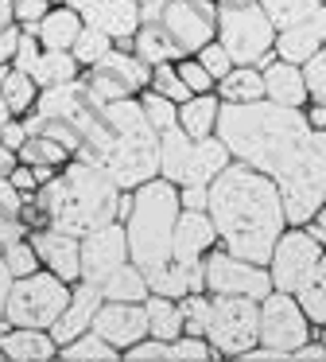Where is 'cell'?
Returning <instances> with one entry per match:
<instances>
[{
    "label": "cell",
    "instance_id": "cell-26",
    "mask_svg": "<svg viewBox=\"0 0 326 362\" xmlns=\"http://www.w3.org/2000/svg\"><path fill=\"white\" fill-rule=\"evenodd\" d=\"M132 55L144 59L147 66H167V63H179V59H186L183 51H179V43L171 40L167 32H163L159 24H144L136 32V40H132Z\"/></svg>",
    "mask_w": 326,
    "mask_h": 362
},
{
    "label": "cell",
    "instance_id": "cell-5",
    "mask_svg": "<svg viewBox=\"0 0 326 362\" xmlns=\"http://www.w3.org/2000/svg\"><path fill=\"white\" fill-rule=\"evenodd\" d=\"M183 203H179V187L167 180H152L140 191H132V206L124 230H128V257L144 276L159 273L175 261V226Z\"/></svg>",
    "mask_w": 326,
    "mask_h": 362
},
{
    "label": "cell",
    "instance_id": "cell-17",
    "mask_svg": "<svg viewBox=\"0 0 326 362\" xmlns=\"http://www.w3.org/2000/svg\"><path fill=\"white\" fill-rule=\"evenodd\" d=\"M28 242L35 245V253L47 265V273H54L66 284L82 281V238H70V234H62V230L47 226V230H35Z\"/></svg>",
    "mask_w": 326,
    "mask_h": 362
},
{
    "label": "cell",
    "instance_id": "cell-45",
    "mask_svg": "<svg viewBox=\"0 0 326 362\" xmlns=\"http://www.w3.org/2000/svg\"><path fill=\"white\" fill-rule=\"evenodd\" d=\"M179 308H183V323H186V335H191V339L206 335V315H210V300H202V296H183V300H179Z\"/></svg>",
    "mask_w": 326,
    "mask_h": 362
},
{
    "label": "cell",
    "instance_id": "cell-16",
    "mask_svg": "<svg viewBox=\"0 0 326 362\" xmlns=\"http://www.w3.org/2000/svg\"><path fill=\"white\" fill-rule=\"evenodd\" d=\"M82 24L85 28H97L101 35H109L113 43H128L136 40V32L144 28V16H140V4L136 0H90L82 8Z\"/></svg>",
    "mask_w": 326,
    "mask_h": 362
},
{
    "label": "cell",
    "instance_id": "cell-47",
    "mask_svg": "<svg viewBox=\"0 0 326 362\" xmlns=\"http://www.w3.org/2000/svg\"><path fill=\"white\" fill-rule=\"evenodd\" d=\"M210 358H214V346H210L206 339L183 335V339L171 343V362H210Z\"/></svg>",
    "mask_w": 326,
    "mask_h": 362
},
{
    "label": "cell",
    "instance_id": "cell-50",
    "mask_svg": "<svg viewBox=\"0 0 326 362\" xmlns=\"http://www.w3.org/2000/svg\"><path fill=\"white\" fill-rule=\"evenodd\" d=\"M23 141H28V125H23L20 117H16V121H8V125L0 129V144H4V148L20 152V148H23Z\"/></svg>",
    "mask_w": 326,
    "mask_h": 362
},
{
    "label": "cell",
    "instance_id": "cell-23",
    "mask_svg": "<svg viewBox=\"0 0 326 362\" xmlns=\"http://www.w3.org/2000/svg\"><path fill=\"white\" fill-rule=\"evenodd\" d=\"M0 354L8 362H51L59 354L51 331H28V327H8L0 331Z\"/></svg>",
    "mask_w": 326,
    "mask_h": 362
},
{
    "label": "cell",
    "instance_id": "cell-28",
    "mask_svg": "<svg viewBox=\"0 0 326 362\" xmlns=\"http://www.w3.org/2000/svg\"><path fill=\"white\" fill-rule=\"evenodd\" d=\"M31 78L39 90H54V86H70V82L82 78V63H78L70 51H43L39 63L31 66Z\"/></svg>",
    "mask_w": 326,
    "mask_h": 362
},
{
    "label": "cell",
    "instance_id": "cell-59",
    "mask_svg": "<svg viewBox=\"0 0 326 362\" xmlns=\"http://www.w3.org/2000/svg\"><path fill=\"white\" fill-rule=\"evenodd\" d=\"M12 74V66H0V86H4V78Z\"/></svg>",
    "mask_w": 326,
    "mask_h": 362
},
{
    "label": "cell",
    "instance_id": "cell-48",
    "mask_svg": "<svg viewBox=\"0 0 326 362\" xmlns=\"http://www.w3.org/2000/svg\"><path fill=\"white\" fill-rule=\"evenodd\" d=\"M39 55H43V43H39V35H35V32H23V35H20V47H16L12 66H16V71H23V74H31V66L39 63Z\"/></svg>",
    "mask_w": 326,
    "mask_h": 362
},
{
    "label": "cell",
    "instance_id": "cell-3",
    "mask_svg": "<svg viewBox=\"0 0 326 362\" xmlns=\"http://www.w3.org/2000/svg\"><path fill=\"white\" fill-rule=\"evenodd\" d=\"M206 214L233 257L264 269L276 253V242L287 234L284 195H279L276 180L253 172L248 164H237V160L210 183Z\"/></svg>",
    "mask_w": 326,
    "mask_h": 362
},
{
    "label": "cell",
    "instance_id": "cell-19",
    "mask_svg": "<svg viewBox=\"0 0 326 362\" xmlns=\"http://www.w3.org/2000/svg\"><path fill=\"white\" fill-rule=\"evenodd\" d=\"M217 242V230L210 222L206 211H183L179 214V226H175V261L183 265H202V261L214 253Z\"/></svg>",
    "mask_w": 326,
    "mask_h": 362
},
{
    "label": "cell",
    "instance_id": "cell-12",
    "mask_svg": "<svg viewBox=\"0 0 326 362\" xmlns=\"http://www.w3.org/2000/svg\"><path fill=\"white\" fill-rule=\"evenodd\" d=\"M206 288L214 296H245V300H256V304L276 292L268 269L233 257L229 250H214L206 257Z\"/></svg>",
    "mask_w": 326,
    "mask_h": 362
},
{
    "label": "cell",
    "instance_id": "cell-27",
    "mask_svg": "<svg viewBox=\"0 0 326 362\" xmlns=\"http://www.w3.org/2000/svg\"><path fill=\"white\" fill-rule=\"evenodd\" d=\"M217 98H222V105L264 102V74L256 71V66H233V71L217 82Z\"/></svg>",
    "mask_w": 326,
    "mask_h": 362
},
{
    "label": "cell",
    "instance_id": "cell-1",
    "mask_svg": "<svg viewBox=\"0 0 326 362\" xmlns=\"http://www.w3.org/2000/svg\"><path fill=\"white\" fill-rule=\"evenodd\" d=\"M28 133L62 141L74 160L93 164L121 191H140L159 180V133L147 125L136 102H97L82 78L39 94L31 117H20Z\"/></svg>",
    "mask_w": 326,
    "mask_h": 362
},
{
    "label": "cell",
    "instance_id": "cell-24",
    "mask_svg": "<svg viewBox=\"0 0 326 362\" xmlns=\"http://www.w3.org/2000/svg\"><path fill=\"white\" fill-rule=\"evenodd\" d=\"M82 12L66 8V4H54L51 12H47V20L39 24V43H43V51H74L78 35H82Z\"/></svg>",
    "mask_w": 326,
    "mask_h": 362
},
{
    "label": "cell",
    "instance_id": "cell-57",
    "mask_svg": "<svg viewBox=\"0 0 326 362\" xmlns=\"http://www.w3.org/2000/svg\"><path fill=\"white\" fill-rule=\"evenodd\" d=\"M8 121H16V117H12V110H8V102H4V94H0V129H4V125H8Z\"/></svg>",
    "mask_w": 326,
    "mask_h": 362
},
{
    "label": "cell",
    "instance_id": "cell-30",
    "mask_svg": "<svg viewBox=\"0 0 326 362\" xmlns=\"http://www.w3.org/2000/svg\"><path fill=\"white\" fill-rule=\"evenodd\" d=\"M191 148H194V141L179 125L159 133V180L183 187V172H186V160H191Z\"/></svg>",
    "mask_w": 326,
    "mask_h": 362
},
{
    "label": "cell",
    "instance_id": "cell-55",
    "mask_svg": "<svg viewBox=\"0 0 326 362\" xmlns=\"http://www.w3.org/2000/svg\"><path fill=\"white\" fill-rule=\"evenodd\" d=\"M16 28V0H0V32Z\"/></svg>",
    "mask_w": 326,
    "mask_h": 362
},
{
    "label": "cell",
    "instance_id": "cell-56",
    "mask_svg": "<svg viewBox=\"0 0 326 362\" xmlns=\"http://www.w3.org/2000/svg\"><path fill=\"white\" fill-rule=\"evenodd\" d=\"M307 121H310V129H315V133H326V105H310Z\"/></svg>",
    "mask_w": 326,
    "mask_h": 362
},
{
    "label": "cell",
    "instance_id": "cell-34",
    "mask_svg": "<svg viewBox=\"0 0 326 362\" xmlns=\"http://www.w3.org/2000/svg\"><path fill=\"white\" fill-rule=\"evenodd\" d=\"M256 4L264 8V16L272 20L276 32H287V28L303 24V20L318 16V12L326 8L322 0H256Z\"/></svg>",
    "mask_w": 326,
    "mask_h": 362
},
{
    "label": "cell",
    "instance_id": "cell-35",
    "mask_svg": "<svg viewBox=\"0 0 326 362\" xmlns=\"http://www.w3.org/2000/svg\"><path fill=\"white\" fill-rule=\"evenodd\" d=\"M0 94H4L12 117H23V113H31L39 105V94H43V90L35 86V78H31V74H23V71H16V66H12V74L4 78Z\"/></svg>",
    "mask_w": 326,
    "mask_h": 362
},
{
    "label": "cell",
    "instance_id": "cell-53",
    "mask_svg": "<svg viewBox=\"0 0 326 362\" xmlns=\"http://www.w3.org/2000/svg\"><path fill=\"white\" fill-rule=\"evenodd\" d=\"M16 168H20V152H12V148H4V144H0V180H8Z\"/></svg>",
    "mask_w": 326,
    "mask_h": 362
},
{
    "label": "cell",
    "instance_id": "cell-13",
    "mask_svg": "<svg viewBox=\"0 0 326 362\" xmlns=\"http://www.w3.org/2000/svg\"><path fill=\"white\" fill-rule=\"evenodd\" d=\"M318 261H322V245H318L307 230H287V234L276 242V253H272V261H268L272 288L295 296V292L310 281V273L318 269Z\"/></svg>",
    "mask_w": 326,
    "mask_h": 362
},
{
    "label": "cell",
    "instance_id": "cell-31",
    "mask_svg": "<svg viewBox=\"0 0 326 362\" xmlns=\"http://www.w3.org/2000/svg\"><path fill=\"white\" fill-rule=\"evenodd\" d=\"M28 195L12 187V180H0V250L12 242H23L28 230Z\"/></svg>",
    "mask_w": 326,
    "mask_h": 362
},
{
    "label": "cell",
    "instance_id": "cell-18",
    "mask_svg": "<svg viewBox=\"0 0 326 362\" xmlns=\"http://www.w3.org/2000/svg\"><path fill=\"white\" fill-rule=\"evenodd\" d=\"M101 304H105L101 288H93V284H85V281L74 284L66 312H62V320L51 327V335H54V343H59V351H62V346H70L74 339L90 335V331H93V320H97V312H101Z\"/></svg>",
    "mask_w": 326,
    "mask_h": 362
},
{
    "label": "cell",
    "instance_id": "cell-46",
    "mask_svg": "<svg viewBox=\"0 0 326 362\" xmlns=\"http://www.w3.org/2000/svg\"><path fill=\"white\" fill-rule=\"evenodd\" d=\"M54 4L51 0H16V28L20 32H39V24L47 20Z\"/></svg>",
    "mask_w": 326,
    "mask_h": 362
},
{
    "label": "cell",
    "instance_id": "cell-20",
    "mask_svg": "<svg viewBox=\"0 0 326 362\" xmlns=\"http://www.w3.org/2000/svg\"><path fill=\"white\" fill-rule=\"evenodd\" d=\"M322 47H326V8L318 16H310V20H303V24L276 35V55L295 66H307Z\"/></svg>",
    "mask_w": 326,
    "mask_h": 362
},
{
    "label": "cell",
    "instance_id": "cell-62",
    "mask_svg": "<svg viewBox=\"0 0 326 362\" xmlns=\"http://www.w3.org/2000/svg\"><path fill=\"white\" fill-rule=\"evenodd\" d=\"M51 4H66V0H51Z\"/></svg>",
    "mask_w": 326,
    "mask_h": 362
},
{
    "label": "cell",
    "instance_id": "cell-43",
    "mask_svg": "<svg viewBox=\"0 0 326 362\" xmlns=\"http://www.w3.org/2000/svg\"><path fill=\"white\" fill-rule=\"evenodd\" d=\"M303 78H307V94L310 105H326V47L303 66Z\"/></svg>",
    "mask_w": 326,
    "mask_h": 362
},
{
    "label": "cell",
    "instance_id": "cell-52",
    "mask_svg": "<svg viewBox=\"0 0 326 362\" xmlns=\"http://www.w3.org/2000/svg\"><path fill=\"white\" fill-rule=\"evenodd\" d=\"M20 28H8V32H0V66H12L16 59V47H20Z\"/></svg>",
    "mask_w": 326,
    "mask_h": 362
},
{
    "label": "cell",
    "instance_id": "cell-4",
    "mask_svg": "<svg viewBox=\"0 0 326 362\" xmlns=\"http://www.w3.org/2000/svg\"><path fill=\"white\" fill-rule=\"evenodd\" d=\"M121 206L124 191L101 168L82 164V160H70L35 195V211L43 214V222L70 238H90L93 230L121 222Z\"/></svg>",
    "mask_w": 326,
    "mask_h": 362
},
{
    "label": "cell",
    "instance_id": "cell-25",
    "mask_svg": "<svg viewBox=\"0 0 326 362\" xmlns=\"http://www.w3.org/2000/svg\"><path fill=\"white\" fill-rule=\"evenodd\" d=\"M217 113H222V98L198 94V98H191L186 105H179V129H183L191 141L217 136Z\"/></svg>",
    "mask_w": 326,
    "mask_h": 362
},
{
    "label": "cell",
    "instance_id": "cell-49",
    "mask_svg": "<svg viewBox=\"0 0 326 362\" xmlns=\"http://www.w3.org/2000/svg\"><path fill=\"white\" fill-rule=\"evenodd\" d=\"M8 180H12V187L20 191V195H28V199H31V195H39V187H43L39 172H35V168H28V164H20L12 175H8Z\"/></svg>",
    "mask_w": 326,
    "mask_h": 362
},
{
    "label": "cell",
    "instance_id": "cell-63",
    "mask_svg": "<svg viewBox=\"0 0 326 362\" xmlns=\"http://www.w3.org/2000/svg\"><path fill=\"white\" fill-rule=\"evenodd\" d=\"M136 4H152V0H136Z\"/></svg>",
    "mask_w": 326,
    "mask_h": 362
},
{
    "label": "cell",
    "instance_id": "cell-60",
    "mask_svg": "<svg viewBox=\"0 0 326 362\" xmlns=\"http://www.w3.org/2000/svg\"><path fill=\"white\" fill-rule=\"evenodd\" d=\"M217 4H248V0H217Z\"/></svg>",
    "mask_w": 326,
    "mask_h": 362
},
{
    "label": "cell",
    "instance_id": "cell-42",
    "mask_svg": "<svg viewBox=\"0 0 326 362\" xmlns=\"http://www.w3.org/2000/svg\"><path fill=\"white\" fill-rule=\"evenodd\" d=\"M175 71H179V78L186 82V90H191L194 98H198V94H214V90H217V82L210 78V71L198 63V59H179Z\"/></svg>",
    "mask_w": 326,
    "mask_h": 362
},
{
    "label": "cell",
    "instance_id": "cell-58",
    "mask_svg": "<svg viewBox=\"0 0 326 362\" xmlns=\"http://www.w3.org/2000/svg\"><path fill=\"white\" fill-rule=\"evenodd\" d=\"M315 226H322V230H326V206H322V211L315 214Z\"/></svg>",
    "mask_w": 326,
    "mask_h": 362
},
{
    "label": "cell",
    "instance_id": "cell-29",
    "mask_svg": "<svg viewBox=\"0 0 326 362\" xmlns=\"http://www.w3.org/2000/svg\"><path fill=\"white\" fill-rule=\"evenodd\" d=\"M74 160V152L66 148L62 141H54V136H39V133H28V141H23L20 148V164L35 168V172H62V168Z\"/></svg>",
    "mask_w": 326,
    "mask_h": 362
},
{
    "label": "cell",
    "instance_id": "cell-36",
    "mask_svg": "<svg viewBox=\"0 0 326 362\" xmlns=\"http://www.w3.org/2000/svg\"><path fill=\"white\" fill-rule=\"evenodd\" d=\"M295 300H299V308L307 312L310 323H322L326 327V253H322V261H318V269L310 273V281L295 292Z\"/></svg>",
    "mask_w": 326,
    "mask_h": 362
},
{
    "label": "cell",
    "instance_id": "cell-38",
    "mask_svg": "<svg viewBox=\"0 0 326 362\" xmlns=\"http://www.w3.org/2000/svg\"><path fill=\"white\" fill-rule=\"evenodd\" d=\"M116 346H109L101 335H82V339H74L70 346H62V358L66 362H116Z\"/></svg>",
    "mask_w": 326,
    "mask_h": 362
},
{
    "label": "cell",
    "instance_id": "cell-39",
    "mask_svg": "<svg viewBox=\"0 0 326 362\" xmlns=\"http://www.w3.org/2000/svg\"><path fill=\"white\" fill-rule=\"evenodd\" d=\"M140 110H144L147 125H152L155 133H167V129L179 125V105L167 102L163 94H155V90H144V94H140Z\"/></svg>",
    "mask_w": 326,
    "mask_h": 362
},
{
    "label": "cell",
    "instance_id": "cell-51",
    "mask_svg": "<svg viewBox=\"0 0 326 362\" xmlns=\"http://www.w3.org/2000/svg\"><path fill=\"white\" fill-rule=\"evenodd\" d=\"M179 203H183V211H206L210 187H179Z\"/></svg>",
    "mask_w": 326,
    "mask_h": 362
},
{
    "label": "cell",
    "instance_id": "cell-22",
    "mask_svg": "<svg viewBox=\"0 0 326 362\" xmlns=\"http://www.w3.org/2000/svg\"><path fill=\"white\" fill-rule=\"evenodd\" d=\"M229 164H233V156H229V148H225L222 136L194 141L191 160H186V172H183V187H210Z\"/></svg>",
    "mask_w": 326,
    "mask_h": 362
},
{
    "label": "cell",
    "instance_id": "cell-8",
    "mask_svg": "<svg viewBox=\"0 0 326 362\" xmlns=\"http://www.w3.org/2000/svg\"><path fill=\"white\" fill-rule=\"evenodd\" d=\"M140 16H144V24H159L186 59L217 40L214 0H152V4H140Z\"/></svg>",
    "mask_w": 326,
    "mask_h": 362
},
{
    "label": "cell",
    "instance_id": "cell-37",
    "mask_svg": "<svg viewBox=\"0 0 326 362\" xmlns=\"http://www.w3.org/2000/svg\"><path fill=\"white\" fill-rule=\"evenodd\" d=\"M116 51V43L109 40V35H101L97 28H82V35H78V43H74V51L70 55L82 63V71H90V66H97L105 55H113Z\"/></svg>",
    "mask_w": 326,
    "mask_h": 362
},
{
    "label": "cell",
    "instance_id": "cell-10",
    "mask_svg": "<svg viewBox=\"0 0 326 362\" xmlns=\"http://www.w3.org/2000/svg\"><path fill=\"white\" fill-rule=\"evenodd\" d=\"M82 86L90 90L97 102H136L144 90H152V66L128 51H113L97 66L82 74Z\"/></svg>",
    "mask_w": 326,
    "mask_h": 362
},
{
    "label": "cell",
    "instance_id": "cell-61",
    "mask_svg": "<svg viewBox=\"0 0 326 362\" xmlns=\"http://www.w3.org/2000/svg\"><path fill=\"white\" fill-rule=\"evenodd\" d=\"M322 346H326V327H322Z\"/></svg>",
    "mask_w": 326,
    "mask_h": 362
},
{
    "label": "cell",
    "instance_id": "cell-41",
    "mask_svg": "<svg viewBox=\"0 0 326 362\" xmlns=\"http://www.w3.org/2000/svg\"><path fill=\"white\" fill-rule=\"evenodd\" d=\"M152 90L155 94H163L167 102H175V105H186L191 102V90H186V82L179 78V71H175V63H167V66H155L152 71Z\"/></svg>",
    "mask_w": 326,
    "mask_h": 362
},
{
    "label": "cell",
    "instance_id": "cell-64",
    "mask_svg": "<svg viewBox=\"0 0 326 362\" xmlns=\"http://www.w3.org/2000/svg\"><path fill=\"white\" fill-rule=\"evenodd\" d=\"M322 4H326V0H322Z\"/></svg>",
    "mask_w": 326,
    "mask_h": 362
},
{
    "label": "cell",
    "instance_id": "cell-2",
    "mask_svg": "<svg viewBox=\"0 0 326 362\" xmlns=\"http://www.w3.org/2000/svg\"><path fill=\"white\" fill-rule=\"evenodd\" d=\"M217 136L237 164H248L253 172L276 180L291 226H307L326 206V191L315 183V168H310L315 129L303 110H284L272 102L222 105Z\"/></svg>",
    "mask_w": 326,
    "mask_h": 362
},
{
    "label": "cell",
    "instance_id": "cell-14",
    "mask_svg": "<svg viewBox=\"0 0 326 362\" xmlns=\"http://www.w3.org/2000/svg\"><path fill=\"white\" fill-rule=\"evenodd\" d=\"M128 230L124 222H113L105 230H93L90 238H82V281L101 288L109 276H116L128 265Z\"/></svg>",
    "mask_w": 326,
    "mask_h": 362
},
{
    "label": "cell",
    "instance_id": "cell-9",
    "mask_svg": "<svg viewBox=\"0 0 326 362\" xmlns=\"http://www.w3.org/2000/svg\"><path fill=\"white\" fill-rule=\"evenodd\" d=\"M206 343L214 354H248L260 343V304L245 296H214L206 315Z\"/></svg>",
    "mask_w": 326,
    "mask_h": 362
},
{
    "label": "cell",
    "instance_id": "cell-21",
    "mask_svg": "<svg viewBox=\"0 0 326 362\" xmlns=\"http://www.w3.org/2000/svg\"><path fill=\"white\" fill-rule=\"evenodd\" d=\"M264 102L284 105V110H303V105L310 102L307 78H303V66L276 59V63L264 71Z\"/></svg>",
    "mask_w": 326,
    "mask_h": 362
},
{
    "label": "cell",
    "instance_id": "cell-44",
    "mask_svg": "<svg viewBox=\"0 0 326 362\" xmlns=\"http://www.w3.org/2000/svg\"><path fill=\"white\" fill-rule=\"evenodd\" d=\"M194 59H198V63L206 66V71H210V78H214V82H222L225 74H229L233 66H237V63H233V59H229V51H225L222 43H217V40H214V43H206V47H202V51H198V55H194Z\"/></svg>",
    "mask_w": 326,
    "mask_h": 362
},
{
    "label": "cell",
    "instance_id": "cell-32",
    "mask_svg": "<svg viewBox=\"0 0 326 362\" xmlns=\"http://www.w3.org/2000/svg\"><path fill=\"white\" fill-rule=\"evenodd\" d=\"M147 331H152V339H159V343H175V339H183L186 323H183V308H179V300H167V296H147Z\"/></svg>",
    "mask_w": 326,
    "mask_h": 362
},
{
    "label": "cell",
    "instance_id": "cell-40",
    "mask_svg": "<svg viewBox=\"0 0 326 362\" xmlns=\"http://www.w3.org/2000/svg\"><path fill=\"white\" fill-rule=\"evenodd\" d=\"M4 265L12 273V281H23V276H35L43 261H39L31 242H12V245H4Z\"/></svg>",
    "mask_w": 326,
    "mask_h": 362
},
{
    "label": "cell",
    "instance_id": "cell-33",
    "mask_svg": "<svg viewBox=\"0 0 326 362\" xmlns=\"http://www.w3.org/2000/svg\"><path fill=\"white\" fill-rule=\"evenodd\" d=\"M101 296H105V304H147V296H152V284H147V276L128 261L121 273L109 276V281L101 284Z\"/></svg>",
    "mask_w": 326,
    "mask_h": 362
},
{
    "label": "cell",
    "instance_id": "cell-7",
    "mask_svg": "<svg viewBox=\"0 0 326 362\" xmlns=\"http://www.w3.org/2000/svg\"><path fill=\"white\" fill-rule=\"evenodd\" d=\"M276 28L256 0L248 4H217V43L229 51L237 66H256L276 51Z\"/></svg>",
    "mask_w": 326,
    "mask_h": 362
},
{
    "label": "cell",
    "instance_id": "cell-15",
    "mask_svg": "<svg viewBox=\"0 0 326 362\" xmlns=\"http://www.w3.org/2000/svg\"><path fill=\"white\" fill-rule=\"evenodd\" d=\"M93 335H101L109 346L128 354L136 343H144L147 331V308L144 304H101L97 320H93Z\"/></svg>",
    "mask_w": 326,
    "mask_h": 362
},
{
    "label": "cell",
    "instance_id": "cell-6",
    "mask_svg": "<svg viewBox=\"0 0 326 362\" xmlns=\"http://www.w3.org/2000/svg\"><path fill=\"white\" fill-rule=\"evenodd\" d=\"M70 292L74 288L66 281H59L54 273H35V276H23V281H12V292H8V304H4V323L28 331H51L66 312Z\"/></svg>",
    "mask_w": 326,
    "mask_h": 362
},
{
    "label": "cell",
    "instance_id": "cell-11",
    "mask_svg": "<svg viewBox=\"0 0 326 362\" xmlns=\"http://www.w3.org/2000/svg\"><path fill=\"white\" fill-rule=\"evenodd\" d=\"M260 343L268 354H299L310 343V320L295 296L272 292L260 300Z\"/></svg>",
    "mask_w": 326,
    "mask_h": 362
},
{
    "label": "cell",
    "instance_id": "cell-54",
    "mask_svg": "<svg viewBox=\"0 0 326 362\" xmlns=\"http://www.w3.org/2000/svg\"><path fill=\"white\" fill-rule=\"evenodd\" d=\"M8 292H12V273H8V265H4V250H0V315H4Z\"/></svg>",
    "mask_w": 326,
    "mask_h": 362
}]
</instances>
